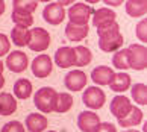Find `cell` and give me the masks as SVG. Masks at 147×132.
<instances>
[{
	"label": "cell",
	"instance_id": "6da1fadb",
	"mask_svg": "<svg viewBox=\"0 0 147 132\" xmlns=\"http://www.w3.org/2000/svg\"><path fill=\"white\" fill-rule=\"evenodd\" d=\"M56 96L58 93L55 88L52 87H42L40 90H36L35 96H34V103L35 106L40 109L41 112L49 114L53 112L55 109V102H56Z\"/></svg>",
	"mask_w": 147,
	"mask_h": 132
},
{
	"label": "cell",
	"instance_id": "7a4b0ae2",
	"mask_svg": "<svg viewBox=\"0 0 147 132\" xmlns=\"http://www.w3.org/2000/svg\"><path fill=\"white\" fill-rule=\"evenodd\" d=\"M92 12H94V9H92L90 5H85V3H80V2L79 3H73L71 6H70V9L67 11L70 23L78 24V26L88 24Z\"/></svg>",
	"mask_w": 147,
	"mask_h": 132
},
{
	"label": "cell",
	"instance_id": "3957f363",
	"mask_svg": "<svg viewBox=\"0 0 147 132\" xmlns=\"http://www.w3.org/2000/svg\"><path fill=\"white\" fill-rule=\"evenodd\" d=\"M129 67L141 71L147 67V47L143 44H130L127 47Z\"/></svg>",
	"mask_w": 147,
	"mask_h": 132
},
{
	"label": "cell",
	"instance_id": "277c9868",
	"mask_svg": "<svg viewBox=\"0 0 147 132\" xmlns=\"http://www.w3.org/2000/svg\"><path fill=\"white\" fill-rule=\"evenodd\" d=\"M82 102L86 108H91V109H100L106 102V96H105V91L99 87H94L91 85L88 87L86 90L84 91L82 94Z\"/></svg>",
	"mask_w": 147,
	"mask_h": 132
},
{
	"label": "cell",
	"instance_id": "5b68a950",
	"mask_svg": "<svg viewBox=\"0 0 147 132\" xmlns=\"http://www.w3.org/2000/svg\"><path fill=\"white\" fill-rule=\"evenodd\" d=\"M50 46V34L44 27H34L30 30L28 47L34 52H42Z\"/></svg>",
	"mask_w": 147,
	"mask_h": 132
},
{
	"label": "cell",
	"instance_id": "8992f818",
	"mask_svg": "<svg viewBox=\"0 0 147 132\" xmlns=\"http://www.w3.org/2000/svg\"><path fill=\"white\" fill-rule=\"evenodd\" d=\"M30 68H32L34 76H36L40 79H44L47 76H50V73H52V68H53L52 58L49 55H40V56H36L32 61Z\"/></svg>",
	"mask_w": 147,
	"mask_h": 132
},
{
	"label": "cell",
	"instance_id": "52a82bcc",
	"mask_svg": "<svg viewBox=\"0 0 147 132\" xmlns=\"http://www.w3.org/2000/svg\"><path fill=\"white\" fill-rule=\"evenodd\" d=\"M132 109V103L127 96H115L109 103V111L117 120L124 118Z\"/></svg>",
	"mask_w": 147,
	"mask_h": 132
},
{
	"label": "cell",
	"instance_id": "ba28073f",
	"mask_svg": "<svg viewBox=\"0 0 147 132\" xmlns=\"http://www.w3.org/2000/svg\"><path fill=\"white\" fill-rule=\"evenodd\" d=\"M29 65V58L28 55L21 50H14L8 55L6 58V67L12 71V73H21L28 68Z\"/></svg>",
	"mask_w": 147,
	"mask_h": 132
},
{
	"label": "cell",
	"instance_id": "9c48e42d",
	"mask_svg": "<svg viewBox=\"0 0 147 132\" xmlns=\"http://www.w3.org/2000/svg\"><path fill=\"white\" fill-rule=\"evenodd\" d=\"M42 18L53 26L61 24L65 18V9L59 5V2H52L46 5L44 11H42Z\"/></svg>",
	"mask_w": 147,
	"mask_h": 132
},
{
	"label": "cell",
	"instance_id": "30bf717a",
	"mask_svg": "<svg viewBox=\"0 0 147 132\" xmlns=\"http://www.w3.org/2000/svg\"><path fill=\"white\" fill-rule=\"evenodd\" d=\"M64 85L67 87V90L74 91V93L84 90L85 85H86V74L80 70L68 71L64 78Z\"/></svg>",
	"mask_w": 147,
	"mask_h": 132
},
{
	"label": "cell",
	"instance_id": "8fae6325",
	"mask_svg": "<svg viewBox=\"0 0 147 132\" xmlns=\"http://www.w3.org/2000/svg\"><path fill=\"white\" fill-rule=\"evenodd\" d=\"M100 123V118L94 111H82L78 117V128L82 132H94L97 125Z\"/></svg>",
	"mask_w": 147,
	"mask_h": 132
},
{
	"label": "cell",
	"instance_id": "7c38bea8",
	"mask_svg": "<svg viewBox=\"0 0 147 132\" xmlns=\"http://www.w3.org/2000/svg\"><path fill=\"white\" fill-rule=\"evenodd\" d=\"M55 64L59 68H70L74 65V49L73 47H59L55 52Z\"/></svg>",
	"mask_w": 147,
	"mask_h": 132
},
{
	"label": "cell",
	"instance_id": "4fadbf2b",
	"mask_svg": "<svg viewBox=\"0 0 147 132\" xmlns=\"http://www.w3.org/2000/svg\"><path fill=\"white\" fill-rule=\"evenodd\" d=\"M123 41L124 38L121 35V32H118L115 35H111V37H105V38H99V44L100 50L105 52V53H109V52H117L120 50V47L123 46Z\"/></svg>",
	"mask_w": 147,
	"mask_h": 132
},
{
	"label": "cell",
	"instance_id": "5bb4252c",
	"mask_svg": "<svg viewBox=\"0 0 147 132\" xmlns=\"http://www.w3.org/2000/svg\"><path fill=\"white\" fill-rule=\"evenodd\" d=\"M47 123H49L47 118L42 114H38V112L29 114L24 120L26 129L29 132H44L47 129Z\"/></svg>",
	"mask_w": 147,
	"mask_h": 132
},
{
	"label": "cell",
	"instance_id": "9a60e30c",
	"mask_svg": "<svg viewBox=\"0 0 147 132\" xmlns=\"http://www.w3.org/2000/svg\"><path fill=\"white\" fill-rule=\"evenodd\" d=\"M114 76V70L108 65H97L91 71V79L97 85H109V82Z\"/></svg>",
	"mask_w": 147,
	"mask_h": 132
},
{
	"label": "cell",
	"instance_id": "2e32d148",
	"mask_svg": "<svg viewBox=\"0 0 147 132\" xmlns=\"http://www.w3.org/2000/svg\"><path fill=\"white\" fill-rule=\"evenodd\" d=\"M115 18H117V14L111 8H99L97 11L92 12V24L96 27L112 23V21H115Z\"/></svg>",
	"mask_w": 147,
	"mask_h": 132
},
{
	"label": "cell",
	"instance_id": "e0dca14e",
	"mask_svg": "<svg viewBox=\"0 0 147 132\" xmlns=\"http://www.w3.org/2000/svg\"><path fill=\"white\" fill-rule=\"evenodd\" d=\"M130 84H132L130 76L127 73H124V71H121V73H114L112 79L109 82V88L115 93H124L130 88Z\"/></svg>",
	"mask_w": 147,
	"mask_h": 132
},
{
	"label": "cell",
	"instance_id": "ac0fdd59",
	"mask_svg": "<svg viewBox=\"0 0 147 132\" xmlns=\"http://www.w3.org/2000/svg\"><path fill=\"white\" fill-rule=\"evenodd\" d=\"M17 111V100L11 93H0V115L8 117Z\"/></svg>",
	"mask_w": 147,
	"mask_h": 132
},
{
	"label": "cell",
	"instance_id": "d6986e66",
	"mask_svg": "<svg viewBox=\"0 0 147 132\" xmlns=\"http://www.w3.org/2000/svg\"><path fill=\"white\" fill-rule=\"evenodd\" d=\"M90 32V27L88 24L85 26H78V24H73V23H68L65 26V35L70 41H82L84 38L88 35Z\"/></svg>",
	"mask_w": 147,
	"mask_h": 132
},
{
	"label": "cell",
	"instance_id": "ffe728a7",
	"mask_svg": "<svg viewBox=\"0 0 147 132\" xmlns=\"http://www.w3.org/2000/svg\"><path fill=\"white\" fill-rule=\"evenodd\" d=\"M73 103H74V99L70 93H58L56 102H55V109L53 111L58 114H65L71 109Z\"/></svg>",
	"mask_w": 147,
	"mask_h": 132
},
{
	"label": "cell",
	"instance_id": "44dd1931",
	"mask_svg": "<svg viewBox=\"0 0 147 132\" xmlns=\"http://www.w3.org/2000/svg\"><path fill=\"white\" fill-rule=\"evenodd\" d=\"M141 122H143V111L137 106H132L130 112L126 117L118 120V125L121 128H132V126H138Z\"/></svg>",
	"mask_w": 147,
	"mask_h": 132
},
{
	"label": "cell",
	"instance_id": "7402d4cb",
	"mask_svg": "<svg viewBox=\"0 0 147 132\" xmlns=\"http://www.w3.org/2000/svg\"><path fill=\"white\" fill-rule=\"evenodd\" d=\"M126 12L132 18L143 17L147 12V2L146 0H129L126 2Z\"/></svg>",
	"mask_w": 147,
	"mask_h": 132
},
{
	"label": "cell",
	"instance_id": "603a6c76",
	"mask_svg": "<svg viewBox=\"0 0 147 132\" xmlns=\"http://www.w3.org/2000/svg\"><path fill=\"white\" fill-rule=\"evenodd\" d=\"M29 37H30V30L28 27H20L15 26L12 30H11V40L17 47H24L28 46L29 43Z\"/></svg>",
	"mask_w": 147,
	"mask_h": 132
},
{
	"label": "cell",
	"instance_id": "cb8c5ba5",
	"mask_svg": "<svg viewBox=\"0 0 147 132\" xmlns=\"http://www.w3.org/2000/svg\"><path fill=\"white\" fill-rule=\"evenodd\" d=\"M74 49V65L76 67H85L92 61V53L88 47L85 46H78Z\"/></svg>",
	"mask_w": 147,
	"mask_h": 132
},
{
	"label": "cell",
	"instance_id": "d4e9b609",
	"mask_svg": "<svg viewBox=\"0 0 147 132\" xmlns=\"http://www.w3.org/2000/svg\"><path fill=\"white\" fill-rule=\"evenodd\" d=\"M32 91H34V87H32V82L29 79H18L14 84V94L17 96L18 99H29Z\"/></svg>",
	"mask_w": 147,
	"mask_h": 132
},
{
	"label": "cell",
	"instance_id": "484cf974",
	"mask_svg": "<svg viewBox=\"0 0 147 132\" xmlns=\"http://www.w3.org/2000/svg\"><path fill=\"white\" fill-rule=\"evenodd\" d=\"M11 20L15 23V26L20 27H29L34 24V15L29 12H20V11H12V15H11Z\"/></svg>",
	"mask_w": 147,
	"mask_h": 132
},
{
	"label": "cell",
	"instance_id": "4316f807",
	"mask_svg": "<svg viewBox=\"0 0 147 132\" xmlns=\"http://www.w3.org/2000/svg\"><path fill=\"white\" fill-rule=\"evenodd\" d=\"M130 96L134 97V100L138 103V105H146L147 103V87L144 84H134V87L130 88Z\"/></svg>",
	"mask_w": 147,
	"mask_h": 132
},
{
	"label": "cell",
	"instance_id": "83f0119b",
	"mask_svg": "<svg viewBox=\"0 0 147 132\" xmlns=\"http://www.w3.org/2000/svg\"><path fill=\"white\" fill-rule=\"evenodd\" d=\"M112 65L118 70H127L129 67V56H127V49H120L114 53Z\"/></svg>",
	"mask_w": 147,
	"mask_h": 132
},
{
	"label": "cell",
	"instance_id": "f1b7e54d",
	"mask_svg": "<svg viewBox=\"0 0 147 132\" xmlns=\"http://www.w3.org/2000/svg\"><path fill=\"white\" fill-rule=\"evenodd\" d=\"M14 11H20V12H29L32 14L38 6V2L35 0H14Z\"/></svg>",
	"mask_w": 147,
	"mask_h": 132
},
{
	"label": "cell",
	"instance_id": "f546056e",
	"mask_svg": "<svg viewBox=\"0 0 147 132\" xmlns=\"http://www.w3.org/2000/svg\"><path fill=\"white\" fill-rule=\"evenodd\" d=\"M120 32V24L117 21H112V23H108V24H103L100 27H97V37L99 38H105V37H111V35H115Z\"/></svg>",
	"mask_w": 147,
	"mask_h": 132
},
{
	"label": "cell",
	"instance_id": "4dcf8cb0",
	"mask_svg": "<svg viewBox=\"0 0 147 132\" xmlns=\"http://www.w3.org/2000/svg\"><path fill=\"white\" fill-rule=\"evenodd\" d=\"M0 132H26V131H24V126H23L21 122L12 120V122H8L6 125H5Z\"/></svg>",
	"mask_w": 147,
	"mask_h": 132
},
{
	"label": "cell",
	"instance_id": "1f68e13d",
	"mask_svg": "<svg viewBox=\"0 0 147 132\" xmlns=\"http://www.w3.org/2000/svg\"><path fill=\"white\" fill-rule=\"evenodd\" d=\"M135 32H137V37L141 43H147V18L141 20L140 23L135 27Z\"/></svg>",
	"mask_w": 147,
	"mask_h": 132
},
{
	"label": "cell",
	"instance_id": "d6a6232c",
	"mask_svg": "<svg viewBox=\"0 0 147 132\" xmlns=\"http://www.w3.org/2000/svg\"><path fill=\"white\" fill-rule=\"evenodd\" d=\"M9 49H11L9 38L5 35V34H0V56L8 55V53H9Z\"/></svg>",
	"mask_w": 147,
	"mask_h": 132
},
{
	"label": "cell",
	"instance_id": "836d02e7",
	"mask_svg": "<svg viewBox=\"0 0 147 132\" xmlns=\"http://www.w3.org/2000/svg\"><path fill=\"white\" fill-rule=\"evenodd\" d=\"M94 132H117L115 125H112L109 122H100L97 125V128L94 129Z\"/></svg>",
	"mask_w": 147,
	"mask_h": 132
},
{
	"label": "cell",
	"instance_id": "e575fe53",
	"mask_svg": "<svg viewBox=\"0 0 147 132\" xmlns=\"http://www.w3.org/2000/svg\"><path fill=\"white\" fill-rule=\"evenodd\" d=\"M106 6H118V5H121V2H105Z\"/></svg>",
	"mask_w": 147,
	"mask_h": 132
},
{
	"label": "cell",
	"instance_id": "d590c367",
	"mask_svg": "<svg viewBox=\"0 0 147 132\" xmlns=\"http://www.w3.org/2000/svg\"><path fill=\"white\" fill-rule=\"evenodd\" d=\"M5 6H6V5H5V2H3V0H0V15L5 12Z\"/></svg>",
	"mask_w": 147,
	"mask_h": 132
},
{
	"label": "cell",
	"instance_id": "8d00e7d4",
	"mask_svg": "<svg viewBox=\"0 0 147 132\" xmlns=\"http://www.w3.org/2000/svg\"><path fill=\"white\" fill-rule=\"evenodd\" d=\"M3 85H5V78H3V76H0V90L3 88Z\"/></svg>",
	"mask_w": 147,
	"mask_h": 132
},
{
	"label": "cell",
	"instance_id": "74e56055",
	"mask_svg": "<svg viewBox=\"0 0 147 132\" xmlns=\"http://www.w3.org/2000/svg\"><path fill=\"white\" fill-rule=\"evenodd\" d=\"M3 62H2V59H0V76H3Z\"/></svg>",
	"mask_w": 147,
	"mask_h": 132
},
{
	"label": "cell",
	"instance_id": "f35d334b",
	"mask_svg": "<svg viewBox=\"0 0 147 132\" xmlns=\"http://www.w3.org/2000/svg\"><path fill=\"white\" fill-rule=\"evenodd\" d=\"M124 132H140V131H135V129H127V131H124Z\"/></svg>",
	"mask_w": 147,
	"mask_h": 132
},
{
	"label": "cell",
	"instance_id": "ab89813d",
	"mask_svg": "<svg viewBox=\"0 0 147 132\" xmlns=\"http://www.w3.org/2000/svg\"><path fill=\"white\" fill-rule=\"evenodd\" d=\"M49 132H56V131H49Z\"/></svg>",
	"mask_w": 147,
	"mask_h": 132
}]
</instances>
